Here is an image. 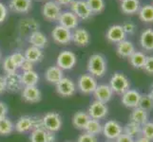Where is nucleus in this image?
Masks as SVG:
<instances>
[{"instance_id": "obj_38", "label": "nucleus", "mask_w": 153, "mask_h": 142, "mask_svg": "<svg viewBox=\"0 0 153 142\" xmlns=\"http://www.w3.org/2000/svg\"><path fill=\"white\" fill-rule=\"evenodd\" d=\"M2 68L4 72L6 74H10V73H14V72H17V67L14 65L13 62L12 61L10 56H7L2 62Z\"/></svg>"}, {"instance_id": "obj_25", "label": "nucleus", "mask_w": 153, "mask_h": 142, "mask_svg": "<svg viewBox=\"0 0 153 142\" xmlns=\"http://www.w3.org/2000/svg\"><path fill=\"white\" fill-rule=\"evenodd\" d=\"M24 56L26 58V60L31 62L33 64H36V63H39L43 60L44 52L41 49L30 46L24 51Z\"/></svg>"}, {"instance_id": "obj_26", "label": "nucleus", "mask_w": 153, "mask_h": 142, "mask_svg": "<svg viewBox=\"0 0 153 142\" xmlns=\"http://www.w3.org/2000/svg\"><path fill=\"white\" fill-rule=\"evenodd\" d=\"M129 121L135 122L139 125H144L149 121V112L140 107H136L132 109V112L129 116Z\"/></svg>"}, {"instance_id": "obj_41", "label": "nucleus", "mask_w": 153, "mask_h": 142, "mask_svg": "<svg viewBox=\"0 0 153 142\" xmlns=\"http://www.w3.org/2000/svg\"><path fill=\"white\" fill-rule=\"evenodd\" d=\"M10 59H12V61L13 62L14 65L17 67V69H20V66L22 65L24 61L26 60L24 53H22V52H20V51L13 52V54L10 55Z\"/></svg>"}, {"instance_id": "obj_28", "label": "nucleus", "mask_w": 153, "mask_h": 142, "mask_svg": "<svg viewBox=\"0 0 153 142\" xmlns=\"http://www.w3.org/2000/svg\"><path fill=\"white\" fill-rule=\"evenodd\" d=\"M140 45L146 51H153V29H147L140 36Z\"/></svg>"}, {"instance_id": "obj_8", "label": "nucleus", "mask_w": 153, "mask_h": 142, "mask_svg": "<svg viewBox=\"0 0 153 142\" xmlns=\"http://www.w3.org/2000/svg\"><path fill=\"white\" fill-rule=\"evenodd\" d=\"M61 13V6L58 5L54 0H48L42 7V15L44 19L49 22L57 21Z\"/></svg>"}, {"instance_id": "obj_20", "label": "nucleus", "mask_w": 153, "mask_h": 142, "mask_svg": "<svg viewBox=\"0 0 153 142\" xmlns=\"http://www.w3.org/2000/svg\"><path fill=\"white\" fill-rule=\"evenodd\" d=\"M113 91L108 85H98L95 91L93 92V96L95 101H99L107 104L113 97Z\"/></svg>"}, {"instance_id": "obj_53", "label": "nucleus", "mask_w": 153, "mask_h": 142, "mask_svg": "<svg viewBox=\"0 0 153 142\" xmlns=\"http://www.w3.org/2000/svg\"><path fill=\"white\" fill-rule=\"evenodd\" d=\"M105 142H115V140H108V139H107Z\"/></svg>"}, {"instance_id": "obj_29", "label": "nucleus", "mask_w": 153, "mask_h": 142, "mask_svg": "<svg viewBox=\"0 0 153 142\" xmlns=\"http://www.w3.org/2000/svg\"><path fill=\"white\" fill-rule=\"evenodd\" d=\"M18 29L21 34H26L29 31L33 32L34 30H39V23L33 18H27L20 21Z\"/></svg>"}, {"instance_id": "obj_34", "label": "nucleus", "mask_w": 153, "mask_h": 142, "mask_svg": "<svg viewBox=\"0 0 153 142\" xmlns=\"http://www.w3.org/2000/svg\"><path fill=\"white\" fill-rule=\"evenodd\" d=\"M14 123L13 120L8 117H4L0 118V135L7 136L13 133Z\"/></svg>"}, {"instance_id": "obj_9", "label": "nucleus", "mask_w": 153, "mask_h": 142, "mask_svg": "<svg viewBox=\"0 0 153 142\" xmlns=\"http://www.w3.org/2000/svg\"><path fill=\"white\" fill-rule=\"evenodd\" d=\"M102 134L108 140H115L123 134V126L117 120L110 119L103 124Z\"/></svg>"}, {"instance_id": "obj_27", "label": "nucleus", "mask_w": 153, "mask_h": 142, "mask_svg": "<svg viewBox=\"0 0 153 142\" xmlns=\"http://www.w3.org/2000/svg\"><path fill=\"white\" fill-rule=\"evenodd\" d=\"M91 119V117L88 116V112L85 111H78L74 115H73L71 122L73 127L79 129V130H84L86 127V125Z\"/></svg>"}, {"instance_id": "obj_15", "label": "nucleus", "mask_w": 153, "mask_h": 142, "mask_svg": "<svg viewBox=\"0 0 153 142\" xmlns=\"http://www.w3.org/2000/svg\"><path fill=\"white\" fill-rule=\"evenodd\" d=\"M30 142H55V133H51L44 128H37L31 131L30 135Z\"/></svg>"}, {"instance_id": "obj_12", "label": "nucleus", "mask_w": 153, "mask_h": 142, "mask_svg": "<svg viewBox=\"0 0 153 142\" xmlns=\"http://www.w3.org/2000/svg\"><path fill=\"white\" fill-rule=\"evenodd\" d=\"M51 37L58 45H68L71 42V30L57 25L51 31Z\"/></svg>"}, {"instance_id": "obj_3", "label": "nucleus", "mask_w": 153, "mask_h": 142, "mask_svg": "<svg viewBox=\"0 0 153 142\" xmlns=\"http://www.w3.org/2000/svg\"><path fill=\"white\" fill-rule=\"evenodd\" d=\"M113 93L122 95L130 89V82L128 78L121 72H116L109 80V85Z\"/></svg>"}, {"instance_id": "obj_48", "label": "nucleus", "mask_w": 153, "mask_h": 142, "mask_svg": "<svg viewBox=\"0 0 153 142\" xmlns=\"http://www.w3.org/2000/svg\"><path fill=\"white\" fill-rule=\"evenodd\" d=\"M8 112H9V108L7 106V104L3 102H0V118L7 117Z\"/></svg>"}, {"instance_id": "obj_54", "label": "nucleus", "mask_w": 153, "mask_h": 142, "mask_svg": "<svg viewBox=\"0 0 153 142\" xmlns=\"http://www.w3.org/2000/svg\"><path fill=\"white\" fill-rule=\"evenodd\" d=\"M2 60V54H1V51H0V62Z\"/></svg>"}, {"instance_id": "obj_14", "label": "nucleus", "mask_w": 153, "mask_h": 142, "mask_svg": "<svg viewBox=\"0 0 153 142\" xmlns=\"http://www.w3.org/2000/svg\"><path fill=\"white\" fill-rule=\"evenodd\" d=\"M57 21H58V25H60L62 27H64L70 30H73L74 29H76L79 25V18L71 10L62 12Z\"/></svg>"}, {"instance_id": "obj_11", "label": "nucleus", "mask_w": 153, "mask_h": 142, "mask_svg": "<svg viewBox=\"0 0 153 142\" xmlns=\"http://www.w3.org/2000/svg\"><path fill=\"white\" fill-rule=\"evenodd\" d=\"M88 114L92 119L101 120L104 119L105 118H107V116L108 114V108L105 103L94 99L89 104V106L88 108Z\"/></svg>"}, {"instance_id": "obj_47", "label": "nucleus", "mask_w": 153, "mask_h": 142, "mask_svg": "<svg viewBox=\"0 0 153 142\" xmlns=\"http://www.w3.org/2000/svg\"><path fill=\"white\" fill-rule=\"evenodd\" d=\"M135 139L132 138H130L129 135H126V134H122V135H120L117 138L115 139V142H134Z\"/></svg>"}, {"instance_id": "obj_35", "label": "nucleus", "mask_w": 153, "mask_h": 142, "mask_svg": "<svg viewBox=\"0 0 153 142\" xmlns=\"http://www.w3.org/2000/svg\"><path fill=\"white\" fill-rule=\"evenodd\" d=\"M102 130H103V124L100 122V120L91 118L88 124L86 125L85 129H84V132L97 136L98 135L102 134Z\"/></svg>"}, {"instance_id": "obj_49", "label": "nucleus", "mask_w": 153, "mask_h": 142, "mask_svg": "<svg viewBox=\"0 0 153 142\" xmlns=\"http://www.w3.org/2000/svg\"><path fill=\"white\" fill-rule=\"evenodd\" d=\"M7 91V85H6V79L5 76L0 75V95Z\"/></svg>"}, {"instance_id": "obj_19", "label": "nucleus", "mask_w": 153, "mask_h": 142, "mask_svg": "<svg viewBox=\"0 0 153 142\" xmlns=\"http://www.w3.org/2000/svg\"><path fill=\"white\" fill-rule=\"evenodd\" d=\"M33 8V0H10L9 9L19 14L28 13Z\"/></svg>"}, {"instance_id": "obj_17", "label": "nucleus", "mask_w": 153, "mask_h": 142, "mask_svg": "<svg viewBox=\"0 0 153 142\" xmlns=\"http://www.w3.org/2000/svg\"><path fill=\"white\" fill-rule=\"evenodd\" d=\"M71 42L78 46H87L91 43V34L84 28H76L71 30Z\"/></svg>"}, {"instance_id": "obj_57", "label": "nucleus", "mask_w": 153, "mask_h": 142, "mask_svg": "<svg viewBox=\"0 0 153 142\" xmlns=\"http://www.w3.org/2000/svg\"><path fill=\"white\" fill-rule=\"evenodd\" d=\"M39 1H42V0H39Z\"/></svg>"}, {"instance_id": "obj_4", "label": "nucleus", "mask_w": 153, "mask_h": 142, "mask_svg": "<svg viewBox=\"0 0 153 142\" xmlns=\"http://www.w3.org/2000/svg\"><path fill=\"white\" fill-rule=\"evenodd\" d=\"M43 128L49 132L57 133L62 128V117L57 112H49L42 117Z\"/></svg>"}, {"instance_id": "obj_6", "label": "nucleus", "mask_w": 153, "mask_h": 142, "mask_svg": "<svg viewBox=\"0 0 153 142\" xmlns=\"http://www.w3.org/2000/svg\"><path fill=\"white\" fill-rule=\"evenodd\" d=\"M77 64V57L71 50H63L56 58V65L64 70H71Z\"/></svg>"}, {"instance_id": "obj_10", "label": "nucleus", "mask_w": 153, "mask_h": 142, "mask_svg": "<svg viewBox=\"0 0 153 142\" xmlns=\"http://www.w3.org/2000/svg\"><path fill=\"white\" fill-rule=\"evenodd\" d=\"M71 10L79 20H88L92 16V12L88 8L86 0H73L70 5Z\"/></svg>"}, {"instance_id": "obj_42", "label": "nucleus", "mask_w": 153, "mask_h": 142, "mask_svg": "<svg viewBox=\"0 0 153 142\" xmlns=\"http://www.w3.org/2000/svg\"><path fill=\"white\" fill-rule=\"evenodd\" d=\"M76 142H98V138L96 135L84 132L78 136Z\"/></svg>"}, {"instance_id": "obj_13", "label": "nucleus", "mask_w": 153, "mask_h": 142, "mask_svg": "<svg viewBox=\"0 0 153 142\" xmlns=\"http://www.w3.org/2000/svg\"><path fill=\"white\" fill-rule=\"evenodd\" d=\"M121 96H122L121 97V102H122V104L124 106L134 109L138 107L142 94L138 90H135V89H128V91H126Z\"/></svg>"}, {"instance_id": "obj_24", "label": "nucleus", "mask_w": 153, "mask_h": 142, "mask_svg": "<svg viewBox=\"0 0 153 142\" xmlns=\"http://www.w3.org/2000/svg\"><path fill=\"white\" fill-rule=\"evenodd\" d=\"M135 51V46L130 41L123 40L116 44V53L121 58H129Z\"/></svg>"}, {"instance_id": "obj_51", "label": "nucleus", "mask_w": 153, "mask_h": 142, "mask_svg": "<svg viewBox=\"0 0 153 142\" xmlns=\"http://www.w3.org/2000/svg\"><path fill=\"white\" fill-rule=\"evenodd\" d=\"M134 142H152V141L141 135V136H139V138H137L135 139V141H134Z\"/></svg>"}, {"instance_id": "obj_39", "label": "nucleus", "mask_w": 153, "mask_h": 142, "mask_svg": "<svg viewBox=\"0 0 153 142\" xmlns=\"http://www.w3.org/2000/svg\"><path fill=\"white\" fill-rule=\"evenodd\" d=\"M138 107L146 110V111H147V112L153 109V102H152V99L149 97V95H142Z\"/></svg>"}, {"instance_id": "obj_43", "label": "nucleus", "mask_w": 153, "mask_h": 142, "mask_svg": "<svg viewBox=\"0 0 153 142\" xmlns=\"http://www.w3.org/2000/svg\"><path fill=\"white\" fill-rule=\"evenodd\" d=\"M143 69L146 73H149V74L153 75V56L146 57V64Z\"/></svg>"}, {"instance_id": "obj_55", "label": "nucleus", "mask_w": 153, "mask_h": 142, "mask_svg": "<svg viewBox=\"0 0 153 142\" xmlns=\"http://www.w3.org/2000/svg\"><path fill=\"white\" fill-rule=\"evenodd\" d=\"M65 142H72V141H65Z\"/></svg>"}, {"instance_id": "obj_37", "label": "nucleus", "mask_w": 153, "mask_h": 142, "mask_svg": "<svg viewBox=\"0 0 153 142\" xmlns=\"http://www.w3.org/2000/svg\"><path fill=\"white\" fill-rule=\"evenodd\" d=\"M86 1L92 13H101L105 10V0H86Z\"/></svg>"}, {"instance_id": "obj_40", "label": "nucleus", "mask_w": 153, "mask_h": 142, "mask_svg": "<svg viewBox=\"0 0 153 142\" xmlns=\"http://www.w3.org/2000/svg\"><path fill=\"white\" fill-rule=\"evenodd\" d=\"M142 136L153 141V122L147 121L142 125Z\"/></svg>"}, {"instance_id": "obj_44", "label": "nucleus", "mask_w": 153, "mask_h": 142, "mask_svg": "<svg viewBox=\"0 0 153 142\" xmlns=\"http://www.w3.org/2000/svg\"><path fill=\"white\" fill-rule=\"evenodd\" d=\"M123 29L125 31L126 35V34H134L136 30V26L132 22H126L123 26Z\"/></svg>"}, {"instance_id": "obj_30", "label": "nucleus", "mask_w": 153, "mask_h": 142, "mask_svg": "<svg viewBox=\"0 0 153 142\" xmlns=\"http://www.w3.org/2000/svg\"><path fill=\"white\" fill-rule=\"evenodd\" d=\"M40 77L34 70L26 71L21 74V82L23 86H35L39 82Z\"/></svg>"}, {"instance_id": "obj_52", "label": "nucleus", "mask_w": 153, "mask_h": 142, "mask_svg": "<svg viewBox=\"0 0 153 142\" xmlns=\"http://www.w3.org/2000/svg\"><path fill=\"white\" fill-rule=\"evenodd\" d=\"M147 95H149V97L152 99V102H153V87H152V89L150 90V92L147 94Z\"/></svg>"}, {"instance_id": "obj_21", "label": "nucleus", "mask_w": 153, "mask_h": 142, "mask_svg": "<svg viewBox=\"0 0 153 142\" xmlns=\"http://www.w3.org/2000/svg\"><path fill=\"white\" fill-rule=\"evenodd\" d=\"M5 79H6V85H7L8 91L18 92L22 90L23 85H22V82H21V74H19L18 72L6 74Z\"/></svg>"}, {"instance_id": "obj_33", "label": "nucleus", "mask_w": 153, "mask_h": 142, "mask_svg": "<svg viewBox=\"0 0 153 142\" xmlns=\"http://www.w3.org/2000/svg\"><path fill=\"white\" fill-rule=\"evenodd\" d=\"M123 133L136 139L137 138L142 135V126L135 122L129 121L123 127Z\"/></svg>"}, {"instance_id": "obj_5", "label": "nucleus", "mask_w": 153, "mask_h": 142, "mask_svg": "<svg viewBox=\"0 0 153 142\" xmlns=\"http://www.w3.org/2000/svg\"><path fill=\"white\" fill-rule=\"evenodd\" d=\"M77 90L84 95H91L98 86L97 79L91 74H83L77 80Z\"/></svg>"}, {"instance_id": "obj_1", "label": "nucleus", "mask_w": 153, "mask_h": 142, "mask_svg": "<svg viewBox=\"0 0 153 142\" xmlns=\"http://www.w3.org/2000/svg\"><path fill=\"white\" fill-rule=\"evenodd\" d=\"M87 69L88 74L97 78H102L108 70V64L105 57L101 54H92L88 58Z\"/></svg>"}, {"instance_id": "obj_18", "label": "nucleus", "mask_w": 153, "mask_h": 142, "mask_svg": "<svg viewBox=\"0 0 153 142\" xmlns=\"http://www.w3.org/2000/svg\"><path fill=\"white\" fill-rule=\"evenodd\" d=\"M105 38L112 44H118L123 40H126V33L123 27L120 25H112L108 28L105 33Z\"/></svg>"}, {"instance_id": "obj_7", "label": "nucleus", "mask_w": 153, "mask_h": 142, "mask_svg": "<svg viewBox=\"0 0 153 142\" xmlns=\"http://www.w3.org/2000/svg\"><path fill=\"white\" fill-rule=\"evenodd\" d=\"M55 90L61 97L70 98L72 97L77 91L76 83L71 79L64 77L55 85Z\"/></svg>"}, {"instance_id": "obj_2", "label": "nucleus", "mask_w": 153, "mask_h": 142, "mask_svg": "<svg viewBox=\"0 0 153 142\" xmlns=\"http://www.w3.org/2000/svg\"><path fill=\"white\" fill-rule=\"evenodd\" d=\"M37 128H43L42 118L33 117V116H22L14 124V131L19 134L30 133Z\"/></svg>"}, {"instance_id": "obj_23", "label": "nucleus", "mask_w": 153, "mask_h": 142, "mask_svg": "<svg viewBox=\"0 0 153 142\" xmlns=\"http://www.w3.org/2000/svg\"><path fill=\"white\" fill-rule=\"evenodd\" d=\"M44 77L49 83L55 85L61 79L64 78V71L57 65H51L46 69Z\"/></svg>"}, {"instance_id": "obj_56", "label": "nucleus", "mask_w": 153, "mask_h": 142, "mask_svg": "<svg viewBox=\"0 0 153 142\" xmlns=\"http://www.w3.org/2000/svg\"><path fill=\"white\" fill-rule=\"evenodd\" d=\"M120 1H121V2H122V1H123V0H120Z\"/></svg>"}, {"instance_id": "obj_58", "label": "nucleus", "mask_w": 153, "mask_h": 142, "mask_svg": "<svg viewBox=\"0 0 153 142\" xmlns=\"http://www.w3.org/2000/svg\"><path fill=\"white\" fill-rule=\"evenodd\" d=\"M152 87H153V85H152Z\"/></svg>"}, {"instance_id": "obj_32", "label": "nucleus", "mask_w": 153, "mask_h": 142, "mask_svg": "<svg viewBox=\"0 0 153 142\" xmlns=\"http://www.w3.org/2000/svg\"><path fill=\"white\" fill-rule=\"evenodd\" d=\"M146 55L142 51H135L134 53L131 55L128 60L130 65H132L134 68H137V69H142L144 68L146 61Z\"/></svg>"}, {"instance_id": "obj_45", "label": "nucleus", "mask_w": 153, "mask_h": 142, "mask_svg": "<svg viewBox=\"0 0 153 142\" xmlns=\"http://www.w3.org/2000/svg\"><path fill=\"white\" fill-rule=\"evenodd\" d=\"M8 17V8L4 3L0 1V24L3 23Z\"/></svg>"}, {"instance_id": "obj_31", "label": "nucleus", "mask_w": 153, "mask_h": 142, "mask_svg": "<svg viewBox=\"0 0 153 142\" xmlns=\"http://www.w3.org/2000/svg\"><path fill=\"white\" fill-rule=\"evenodd\" d=\"M140 8V0H123L121 2V10L125 14L137 13Z\"/></svg>"}, {"instance_id": "obj_22", "label": "nucleus", "mask_w": 153, "mask_h": 142, "mask_svg": "<svg viewBox=\"0 0 153 142\" xmlns=\"http://www.w3.org/2000/svg\"><path fill=\"white\" fill-rule=\"evenodd\" d=\"M28 41L30 44V46L38 47V49H41L46 47L49 43L48 37L45 35V33H43L40 30H34L33 32H30L28 37Z\"/></svg>"}, {"instance_id": "obj_16", "label": "nucleus", "mask_w": 153, "mask_h": 142, "mask_svg": "<svg viewBox=\"0 0 153 142\" xmlns=\"http://www.w3.org/2000/svg\"><path fill=\"white\" fill-rule=\"evenodd\" d=\"M21 97L28 103H37L42 99V93L37 86H23L21 90Z\"/></svg>"}, {"instance_id": "obj_50", "label": "nucleus", "mask_w": 153, "mask_h": 142, "mask_svg": "<svg viewBox=\"0 0 153 142\" xmlns=\"http://www.w3.org/2000/svg\"><path fill=\"white\" fill-rule=\"evenodd\" d=\"M54 1L58 5H60V6H68V5H71V3L73 0H54Z\"/></svg>"}, {"instance_id": "obj_36", "label": "nucleus", "mask_w": 153, "mask_h": 142, "mask_svg": "<svg viewBox=\"0 0 153 142\" xmlns=\"http://www.w3.org/2000/svg\"><path fill=\"white\" fill-rule=\"evenodd\" d=\"M139 18L145 23H153V5H145L141 7L139 12Z\"/></svg>"}, {"instance_id": "obj_46", "label": "nucleus", "mask_w": 153, "mask_h": 142, "mask_svg": "<svg viewBox=\"0 0 153 142\" xmlns=\"http://www.w3.org/2000/svg\"><path fill=\"white\" fill-rule=\"evenodd\" d=\"M33 65H34V64H33L31 62H30L28 60H25L24 63L22 64V65L20 66V69L23 72L30 71V70H33Z\"/></svg>"}]
</instances>
